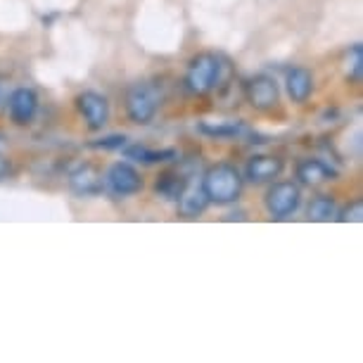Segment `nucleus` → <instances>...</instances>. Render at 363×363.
I'll return each mask as SVG.
<instances>
[{
    "mask_svg": "<svg viewBox=\"0 0 363 363\" xmlns=\"http://www.w3.org/2000/svg\"><path fill=\"white\" fill-rule=\"evenodd\" d=\"M202 190L209 202L216 204H230L235 202L242 193V176L233 164H214L204 171L202 176Z\"/></svg>",
    "mask_w": 363,
    "mask_h": 363,
    "instance_id": "1",
    "label": "nucleus"
},
{
    "mask_svg": "<svg viewBox=\"0 0 363 363\" xmlns=\"http://www.w3.org/2000/svg\"><path fill=\"white\" fill-rule=\"evenodd\" d=\"M221 79V60L211 52H202L193 57L186 72V88L195 95H207L216 88Z\"/></svg>",
    "mask_w": 363,
    "mask_h": 363,
    "instance_id": "2",
    "label": "nucleus"
},
{
    "mask_svg": "<svg viewBox=\"0 0 363 363\" xmlns=\"http://www.w3.org/2000/svg\"><path fill=\"white\" fill-rule=\"evenodd\" d=\"M162 95L155 86L150 84H135L128 88L126 93V114L131 119V124L145 126L155 119L157 109H160Z\"/></svg>",
    "mask_w": 363,
    "mask_h": 363,
    "instance_id": "3",
    "label": "nucleus"
},
{
    "mask_svg": "<svg viewBox=\"0 0 363 363\" xmlns=\"http://www.w3.org/2000/svg\"><path fill=\"white\" fill-rule=\"evenodd\" d=\"M299 202H301V190L297 183H292V181L273 183V186L266 190V197H264L266 209H269V214L273 218L292 216L294 211L299 209Z\"/></svg>",
    "mask_w": 363,
    "mask_h": 363,
    "instance_id": "4",
    "label": "nucleus"
},
{
    "mask_svg": "<svg viewBox=\"0 0 363 363\" xmlns=\"http://www.w3.org/2000/svg\"><path fill=\"white\" fill-rule=\"evenodd\" d=\"M105 181H107V188L119 197H131L143 190V176L126 162L112 164V167L107 169Z\"/></svg>",
    "mask_w": 363,
    "mask_h": 363,
    "instance_id": "5",
    "label": "nucleus"
},
{
    "mask_svg": "<svg viewBox=\"0 0 363 363\" xmlns=\"http://www.w3.org/2000/svg\"><path fill=\"white\" fill-rule=\"evenodd\" d=\"M77 107L91 131H100L109 121V102L105 95L95 91H84L77 95Z\"/></svg>",
    "mask_w": 363,
    "mask_h": 363,
    "instance_id": "6",
    "label": "nucleus"
},
{
    "mask_svg": "<svg viewBox=\"0 0 363 363\" xmlns=\"http://www.w3.org/2000/svg\"><path fill=\"white\" fill-rule=\"evenodd\" d=\"M245 93H247V102L255 109H259V112H271L280 102V91H278L276 79L266 77V74L252 79Z\"/></svg>",
    "mask_w": 363,
    "mask_h": 363,
    "instance_id": "7",
    "label": "nucleus"
},
{
    "mask_svg": "<svg viewBox=\"0 0 363 363\" xmlns=\"http://www.w3.org/2000/svg\"><path fill=\"white\" fill-rule=\"evenodd\" d=\"M8 112L12 124L17 126L31 124L33 116L38 112V95L31 88H17V91H12L8 100Z\"/></svg>",
    "mask_w": 363,
    "mask_h": 363,
    "instance_id": "8",
    "label": "nucleus"
},
{
    "mask_svg": "<svg viewBox=\"0 0 363 363\" xmlns=\"http://www.w3.org/2000/svg\"><path fill=\"white\" fill-rule=\"evenodd\" d=\"M283 160L280 157H273V155H257L252 157L247 162V169H245V174L252 183H266V181H273V178H278L283 174Z\"/></svg>",
    "mask_w": 363,
    "mask_h": 363,
    "instance_id": "9",
    "label": "nucleus"
},
{
    "mask_svg": "<svg viewBox=\"0 0 363 363\" xmlns=\"http://www.w3.org/2000/svg\"><path fill=\"white\" fill-rule=\"evenodd\" d=\"M285 88H287V95H290L292 102H306L311 98L313 93V77L309 69H304V67H292L290 72H287L285 77Z\"/></svg>",
    "mask_w": 363,
    "mask_h": 363,
    "instance_id": "10",
    "label": "nucleus"
},
{
    "mask_svg": "<svg viewBox=\"0 0 363 363\" xmlns=\"http://www.w3.org/2000/svg\"><path fill=\"white\" fill-rule=\"evenodd\" d=\"M176 200H178V209H181V214L188 216V218L200 216L209 204L202 186H195V183H186L181 190V195H178Z\"/></svg>",
    "mask_w": 363,
    "mask_h": 363,
    "instance_id": "11",
    "label": "nucleus"
},
{
    "mask_svg": "<svg viewBox=\"0 0 363 363\" xmlns=\"http://www.w3.org/2000/svg\"><path fill=\"white\" fill-rule=\"evenodd\" d=\"M69 186L79 195H98L102 190V174L93 164H84L79 171H74L69 178Z\"/></svg>",
    "mask_w": 363,
    "mask_h": 363,
    "instance_id": "12",
    "label": "nucleus"
},
{
    "mask_svg": "<svg viewBox=\"0 0 363 363\" xmlns=\"http://www.w3.org/2000/svg\"><path fill=\"white\" fill-rule=\"evenodd\" d=\"M333 176H335V171L320 160H301L297 164V178L304 186H311V188L320 186V183L333 181Z\"/></svg>",
    "mask_w": 363,
    "mask_h": 363,
    "instance_id": "13",
    "label": "nucleus"
},
{
    "mask_svg": "<svg viewBox=\"0 0 363 363\" xmlns=\"http://www.w3.org/2000/svg\"><path fill=\"white\" fill-rule=\"evenodd\" d=\"M126 157L133 162H140V164H160V162L176 160L178 152L176 150H150L145 145H133L126 150Z\"/></svg>",
    "mask_w": 363,
    "mask_h": 363,
    "instance_id": "14",
    "label": "nucleus"
},
{
    "mask_svg": "<svg viewBox=\"0 0 363 363\" xmlns=\"http://www.w3.org/2000/svg\"><path fill=\"white\" fill-rule=\"evenodd\" d=\"M337 214V207H335V200L330 195H318L313 197L309 204V218L311 221H330Z\"/></svg>",
    "mask_w": 363,
    "mask_h": 363,
    "instance_id": "15",
    "label": "nucleus"
},
{
    "mask_svg": "<svg viewBox=\"0 0 363 363\" xmlns=\"http://www.w3.org/2000/svg\"><path fill=\"white\" fill-rule=\"evenodd\" d=\"M183 186H186V181H183L181 176L164 174L160 181H157V193H162L164 197H169V200H176V197L181 195Z\"/></svg>",
    "mask_w": 363,
    "mask_h": 363,
    "instance_id": "16",
    "label": "nucleus"
},
{
    "mask_svg": "<svg viewBox=\"0 0 363 363\" xmlns=\"http://www.w3.org/2000/svg\"><path fill=\"white\" fill-rule=\"evenodd\" d=\"M200 131L211 135V138H233V135L242 133V126L240 124H209V121H204V124H200Z\"/></svg>",
    "mask_w": 363,
    "mask_h": 363,
    "instance_id": "17",
    "label": "nucleus"
},
{
    "mask_svg": "<svg viewBox=\"0 0 363 363\" xmlns=\"http://www.w3.org/2000/svg\"><path fill=\"white\" fill-rule=\"evenodd\" d=\"M124 143H126L124 135H107V138H100V140L91 143V147H95V150H119V147H124Z\"/></svg>",
    "mask_w": 363,
    "mask_h": 363,
    "instance_id": "18",
    "label": "nucleus"
},
{
    "mask_svg": "<svg viewBox=\"0 0 363 363\" xmlns=\"http://www.w3.org/2000/svg\"><path fill=\"white\" fill-rule=\"evenodd\" d=\"M352 52H354V62H352V72H349V79L359 81L361 79V48L356 45Z\"/></svg>",
    "mask_w": 363,
    "mask_h": 363,
    "instance_id": "19",
    "label": "nucleus"
},
{
    "mask_svg": "<svg viewBox=\"0 0 363 363\" xmlns=\"http://www.w3.org/2000/svg\"><path fill=\"white\" fill-rule=\"evenodd\" d=\"M361 214H363L361 202H354L352 207H347L345 216H342V221H361Z\"/></svg>",
    "mask_w": 363,
    "mask_h": 363,
    "instance_id": "20",
    "label": "nucleus"
},
{
    "mask_svg": "<svg viewBox=\"0 0 363 363\" xmlns=\"http://www.w3.org/2000/svg\"><path fill=\"white\" fill-rule=\"evenodd\" d=\"M8 160H3V157H0V181H3L5 176H8Z\"/></svg>",
    "mask_w": 363,
    "mask_h": 363,
    "instance_id": "21",
    "label": "nucleus"
}]
</instances>
